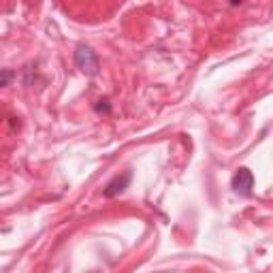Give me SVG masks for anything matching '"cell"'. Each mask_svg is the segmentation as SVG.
I'll list each match as a JSON object with an SVG mask.
<instances>
[{
    "instance_id": "6da1fadb",
    "label": "cell",
    "mask_w": 273,
    "mask_h": 273,
    "mask_svg": "<svg viewBox=\"0 0 273 273\" xmlns=\"http://www.w3.org/2000/svg\"><path fill=\"white\" fill-rule=\"evenodd\" d=\"M75 64H77V68L84 75H88V77H96L98 71H101V62H98L96 51L88 47V45H79L75 49Z\"/></svg>"
},
{
    "instance_id": "7a4b0ae2",
    "label": "cell",
    "mask_w": 273,
    "mask_h": 273,
    "mask_svg": "<svg viewBox=\"0 0 273 273\" xmlns=\"http://www.w3.org/2000/svg\"><path fill=\"white\" fill-rule=\"evenodd\" d=\"M231 186H233V190H235L237 194L250 196V194H252V188H254V175H252V171H250L248 167H239V169L235 171Z\"/></svg>"
},
{
    "instance_id": "3957f363",
    "label": "cell",
    "mask_w": 273,
    "mask_h": 273,
    "mask_svg": "<svg viewBox=\"0 0 273 273\" xmlns=\"http://www.w3.org/2000/svg\"><path fill=\"white\" fill-rule=\"evenodd\" d=\"M130 182H132V173H130V171L120 173V175H115L111 182L105 186L103 196H105V199H113V196H118V194L124 192V190L130 186Z\"/></svg>"
},
{
    "instance_id": "277c9868",
    "label": "cell",
    "mask_w": 273,
    "mask_h": 273,
    "mask_svg": "<svg viewBox=\"0 0 273 273\" xmlns=\"http://www.w3.org/2000/svg\"><path fill=\"white\" fill-rule=\"evenodd\" d=\"M13 79H15V73L13 71H4V68H2V71H0V88L9 85Z\"/></svg>"
},
{
    "instance_id": "5b68a950",
    "label": "cell",
    "mask_w": 273,
    "mask_h": 273,
    "mask_svg": "<svg viewBox=\"0 0 273 273\" xmlns=\"http://www.w3.org/2000/svg\"><path fill=\"white\" fill-rule=\"evenodd\" d=\"M96 111L98 113H111V105H109L107 98H101V101L96 103Z\"/></svg>"
},
{
    "instance_id": "8992f818",
    "label": "cell",
    "mask_w": 273,
    "mask_h": 273,
    "mask_svg": "<svg viewBox=\"0 0 273 273\" xmlns=\"http://www.w3.org/2000/svg\"><path fill=\"white\" fill-rule=\"evenodd\" d=\"M241 2H243V0H229L231 7H237V4H241Z\"/></svg>"
}]
</instances>
